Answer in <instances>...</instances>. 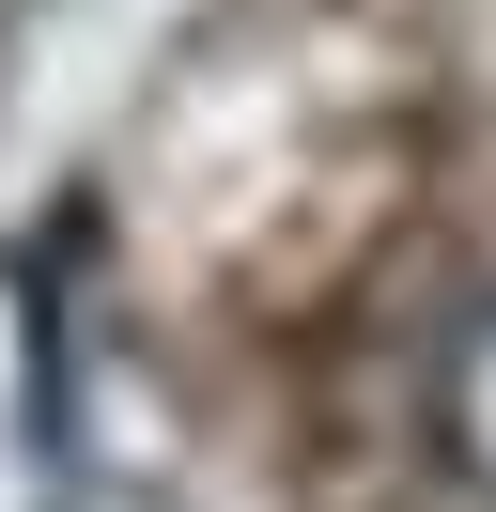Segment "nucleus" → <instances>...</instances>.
Masks as SVG:
<instances>
[{
    "instance_id": "f257e3e1",
    "label": "nucleus",
    "mask_w": 496,
    "mask_h": 512,
    "mask_svg": "<svg viewBox=\"0 0 496 512\" xmlns=\"http://www.w3.org/2000/svg\"><path fill=\"white\" fill-rule=\"evenodd\" d=\"M434 450H450V481L496 512V295H465L450 342H434Z\"/></svg>"
},
{
    "instance_id": "f03ea898",
    "label": "nucleus",
    "mask_w": 496,
    "mask_h": 512,
    "mask_svg": "<svg viewBox=\"0 0 496 512\" xmlns=\"http://www.w3.org/2000/svg\"><path fill=\"white\" fill-rule=\"evenodd\" d=\"M78 512H124V497H78Z\"/></svg>"
}]
</instances>
